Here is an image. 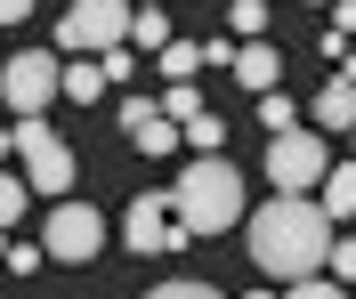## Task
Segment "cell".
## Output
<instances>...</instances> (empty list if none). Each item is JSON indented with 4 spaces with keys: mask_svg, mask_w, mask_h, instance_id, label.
<instances>
[{
    "mask_svg": "<svg viewBox=\"0 0 356 299\" xmlns=\"http://www.w3.org/2000/svg\"><path fill=\"white\" fill-rule=\"evenodd\" d=\"M316 130H356V81H332L316 97Z\"/></svg>",
    "mask_w": 356,
    "mask_h": 299,
    "instance_id": "12",
    "label": "cell"
},
{
    "mask_svg": "<svg viewBox=\"0 0 356 299\" xmlns=\"http://www.w3.org/2000/svg\"><path fill=\"white\" fill-rule=\"evenodd\" d=\"M324 267H332L340 283H356V243H348V234H340V243H332V259H324Z\"/></svg>",
    "mask_w": 356,
    "mask_h": 299,
    "instance_id": "24",
    "label": "cell"
},
{
    "mask_svg": "<svg viewBox=\"0 0 356 299\" xmlns=\"http://www.w3.org/2000/svg\"><path fill=\"white\" fill-rule=\"evenodd\" d=\"M41 259H49V251H33V243H8V259H0V267H8V275H33Z\"/></svg>",
    "mask_w": 356,
    "mask_h": 299,
    "instance_id": "23",
    "label": "cell"
},
{
    "mask_svg": "<svg viewBox=\"0 0 356 299\" xmlns=\"http://www.w3.org/2000/svg\"><path fill=\"white\" fill-rule=\"evenodd\" d=\"M243 243H251V267L267 283H308L332 259V210L316 194H275L267 210H251Z\"/></svg>",
    "mask_w": 356,
    "mask_h": 299,
    "instance_id": "1",
    "label": "cell"
},
{
    "mask_svg": "<svg viewBox=\"0 0 356 299\" xmlns=\"http://www.w3.org/2000/svg\"><path fill=\"white\" fill-rule=\"evenodd\" d=\"M97 65H106V81H138V73H146V65H138V49H130V41H122V49H106Z\"/></svg>",
    "mask_w": 356,
    "mask_h": 299,
    "instance_id": "20",
    "label": "cell"
},
{
    "mask_svg": "<svg viewBox=\"0 0 356 299\" xmlns=\"http://www.w3.org/2000/svg\"><path fill=\"white\" fill-rule=\"evenodd\" d=\"M186 138H195V146H202V154H219V138H227V121H219V114H211V105H202V114H195V121H186Z\"/></svg>",
    "mask_w": 356,
    "mask_h": 299,
    "instance_id": "19",
    "label": "cell"
},
{
    "mask_svg": "<svg viewBox=\"0 0 356 299\" xmlns=\"http://www.w3.org/2000/svg\"><path fill=\"white\" fill-rule=\"evenodd\" d=\"M316 203L332 210V219H348V210H356V162H340V170H324V186H316Z\"/></svg>",
    "mask_w": 356,
    "mask_h": 299,
    "instance_id": "13",
    "label": "cell"
},
{
    "mask_svg": "<svg viewBox=\"0 0 356 299\" xmlns=\"http://www.w3.org/2000/svg\"><path fill=\"white\" fill-rule=\"evenodd\" d=\"M259 130H267V138H284V130H300V105H291L284 89H267V97H259Z\"/></svg>",
    "mask_w": 356,
    "mask_h": 299,
    "instance_id": "15",
    "label": "cell"
},
{
    "mask_svg": "<svg viewBox=\"0 0 356 299\" xmlns=\"http://www.w3.org/2000/svg\"><path fill=\"white\" fill-rule=\"evenodd\" d=\"M162 114H170L178 130H186V121L202 114V97H195V81H170V89H162Z\"/></svg>",
    "mask_w": 356,
    "mask_h": 299,
    "instance_id": "17",
    "label": "cell"
},
{
    "mask_svg": "<svg viewBox=\"0 0 356 299\" xmlns=\"http://www.w3.org/2000/svg\"><path fill=\"white\" fill-rule=\"evenodd\" d=\"M154 73H162V81H195V73H202V41H170L154 57Z\"/></svg>",
    "mask_w": 356,
    "mask_h": 299,
    "instance_id": "14",
    "label": "cell"
},
{
    "mask_svg": "<svg viewBox=\"0 0 356 299\" xmlns=\"http://www.w3.org/2000/svg\"><path fill=\"white\" fill-rule=\"evenodd\" d=\"M146 299H219V291H211V283H154Z\"/></svg>",
    "mask_w": 356,
    "mask_h": 299,
    "instance_id": "25",
    "label": "cell"
},
{
    "mask_svg": "<svg viewBox=\"0 0 356 299\" xmlns=\"http://www.w3.org/2000/svg\"><path fill=\"white\" fill-rule=\"evenodd\" d=\"M227 24H235V41H259V33H267V0H235Z\"/></svg>",
    "mask_w": 356,
    "mask_h": 299,
    "instance_id": "18",
    "label": "cell"
},
{
    "mask_svg": "<svg viewBox=\"0 0 356 299\" xmlns=\"http://www.w3.org/2000/svg\"><path fill=\"white\" fill-rule=\"evenodd\" d=\"M130 49H138V57H162V49H170V17H162L154 0L130 17Z\"/></svg>",
    "mask_w": 356,
    "mask_h": 299,
    "instance_id": "11",
    "label": "cell"
},
{
    "mask_svg": "<svg viewBox=\"0 0 356 299\" xmlns=\"http://www.w3.org/2000/svg\"><path fill=\"white\" fill-rule=\"evenodd\" d=\"M130 0H73L65 24H57V49H73V57H106V49L130 41Z\"/></svg>",
    "mask_w": 356,
    "mask_h": 299,
    "instance_id": "4",
    "label": "cell"
},
{
    "mask_svg": "<svg viewBox=\"0 0 356 299\" xmlns=\"http://www.w3.org/2000/svg\"><path fill=\"white\" fill-rule=\"evenodd\" d=\"M170 219H178V227H195V234H227L235 219H243V170H235L227 154L186 162L178 186H170Z\"/></svg>",
    "mask_w": 356,
    "mask_h": 299,
    "instance_id": "2",
    "label": "cell"
},
{
    "mask_svg": "<svg viewBox=\"0 0 356 299\" xmlns=\"http://www.w3.org/2000/svg\"><path fill=\"white\" fill-rule=\"evenodd\" d=\"M57 89H65V65H57L49 49H17V57L0 65V97H8V114H41Z\"/></svg>",
    "mask_w": 356,
    "mask_h": 299,
    "instance_id": "6",
    "label": "cell"
},
{
    "mask_svg": "<svg viewBox=\"0 0 356 299\" xmlns=\"http://www.w3.org/2000/svg\"><path fill=\"white\" fill-rule=\"evenodd\" d=\"M275 73H284V57H275L267 41H243V49H235V81H243L251 97H267V89H275Z\"/></svg>",
    "mask_w": 356,
    "mask_h": 299,
    "instance_id": "10",
    "label": "cell"
},
{
    "mask_svg": "<svg viewBox=\"0 0 356 299\" xmlns=\"http://www.w3.org/2000/svg\"><path fill=\"white\" fill-rule=\"evenodd\" d=\"M8 154H17V121H8V130H0V162H8Z\"/></svg>",
    "mask_w": 356,
    "mask_h": 299,
    "instance_id": "28",
    "label": "cell"
},
{
    "mask_svg": "<svg viewBox=\"0 0 356 299\" xmlns=\"http://www.w3.org/2000/svg\"><path fill=\"white\" fill-rule=\"evenodd\" d=\"M340 81H356V41H348V49H340Z\"/></svg>",
    "mask_w": 356,
    "mask_h": 299,
    "instance_id": "27",
    "label": "cell"
},
{
    "mask_svg": "<svg viewBox=\"0 0 356 299\" xmlns=\"http://www.w3.org/2000/svg\"><path fill=\"white\" fill-rule=\"evenodd\" d=\"M17 162H24V186L33 194H73V146L41 114H17Z\"/></svg>",
    "mask_w": 356,
    "mask_h": 299,
    "instance_id": "3",
    "label": "cell"
},
{
    "mask_svg": "<svg viewBox=\"0 0 356 299\" xmlns=\"http://www.w3.org/2000/svg\"><path fill=\"white\" fill-rule=\"evenodd\" d=\"M0 259H8V227H0Z\"/></svg>",
    "mask_w": 356,
    "mask_h": 299,
    "instance_id": "29",
    "label": "cell"
},
{
    "mask_svg": "<svg viewBox=\"0 0 356 299\" xmlns=\"http://www.w3.org/2000/svg\"><path fill=\"white\" fill-rule=\"evenodd\" d=\"M251 299H267V291H251Z\"/></svg>",
    "mask_w": 356,
    "mask_h": 299,
    "instance_id": "30",
    "label": "cell"
},
{
    "mask_svg": "<svg viewBox=\"0 0 356 299\" xmlns=\"http://www.w3.org/2000/svg\"><path fill=\"white\" fill-rule=\"evenodd\" d=\"M33 17V0H0V24H24Z\"/></svg>",
    "mask_w": 356,
    "mask_h": 299,
    "instance_id": "26",
    "label": "cell"
},
{
    "mask_svg": "<svg viewBox=\"0 0 356 299\" xmlns=\"http://www.w3.org/2000/svg\"><path fill=\"white\" fill-rule=\"evenodd\" d=\"M324 170H332V154H324L316 130H284V138H267V178H275V194H316Z\"/></svg>",
    "mask_w": 356,
    "mask_h": 299,
    "instance_id": "5",
    "label": "cell"
},
{
    "mask_svg": "<svg viewBox=\"0 0 356 299\" xmlns=\"http://www.w3.org/2000/svg\"><path fill=\"white\" fill-rule=\"evenodd\" d=\"M24 194H33V186H24V178H8V170H0V227H17V210H24Z\"/></svg>",
    "mask_w": 356,
    "mask_h": 299,
    "instance_id": "21",
    "label": "cell"
},
{
    "mask_svg": "<svg viewBox=\"0 0 356 299\" xmlns=\"http://www.w3.org/2000/svg\"><path fill=\"white\" fill-rule=\"evenodd\" d=\"M170 194H138L130 203V219H122V234H130V251L138 259H154V251H170Z\"/></svg>",
    "mask_w": 356,
    "mask_h": 299,
    "instance_id": "8",
    "label": "cell"
},
{
    "mask_svg": "<svg viewBox=\"0 0 356 299\" xmlns=\"http://www.w3.org/2000/svg\"><path fill=\"white\" fill-rule=\"evenodd\" d=\"M122 130H130V146H138L146 162H154V154H170V146L186 138V130H178L162 105H146V97H130V105H122Z\"/></svg>",
    "mask_w": 356,
    "mask_h": 299,
    "instance_id": "9",
    "label": "cell"
},
{
    "mask_svg": "<svg viewBox=\"0 0 356 299\" xmlns=\"http://www.w3.org/2000/svg\"><path fill=\"white\" fill-rule=\"evenodd\" d=\"M284 299H348L340 283H324V275H308V283H284Z\"/></svg>",
    "mask_w": 356,
    "mask_h": 299,
    "instance_id": "22",
    "label": "cell"
},
{
    "mask_svg": "<svg viewBox=\"0 0 356 299\" xmlns=\"http://www.w3.org/2000/svg\"><path fill=\"white\" fill-rule=\"evenodd\" d=\"M41 251L65 259V267H89V259L106 251V219H97L89 203H57V210H49V227H41Z\"/></svg>",
    "mask_w": 356,
    "mask_h": 299,
    "instance_id": "7",
    "label": "cell"
},
{
    "mask_svg": "<svg viewBox=\"0 0 356 299\" xmlns=\"http://www.w3.org/2000/svg\"><path fill=\"white\" fill-rule=\"evenodd\" d=\"M65 97H73V105L106 97V65H65Z\"/></svg>",
    "mask_w": 356,
    "mask_h": 299,
    "instance_id": "16",
    "label": "cell"
}]
</instances>
